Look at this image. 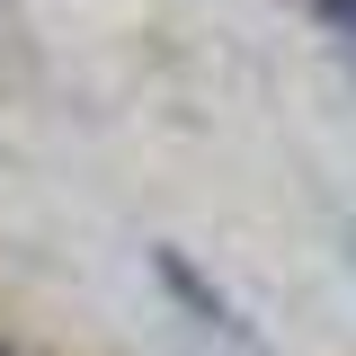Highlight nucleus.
Listing matches in <instances>:
<instances>
[{
	"mask_svg": "<svg viewBox=\"0 0 356 356\" xmlns=\"http://www.w3.org/2000/svg\"><path fill=\"white\" fill-rule=\"evenodd\" d=\"M161 285H170L178 303H196V321H205V330H222V339H232V348H250V356H267L259 348V330H250V321H241V312H232V294H214V285H205V276H196V267H187V250H161Z\"/></svg>",
	"mask_w": 356,
	"mask_h": 356,
	"instance_id": "f257e3e1",
	"label": "nucleus"
},
{
	"mask_svg": "<svg viewBox=\"0 0 356 356\" xmlns=\"http://www.w3.org/2000/svg\"><path fill=\"white\" fill-rule=\"evenodd\" d=\"M321 18H330V27H339V36L356 44V0H321Z\"/></svg>",
	"mask_w": 356,
	"mask_h": 356,
	"instance_id": "f03ea898",
	"label": "nucleus"
}]
</instances>
